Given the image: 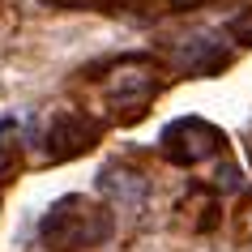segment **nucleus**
I'll list each match as a JSON object with an SVG mask.
<instances>
[{
    "label": "nucleus",
    "instance_id": "8",
    "mask_svg": "<svg viewBox=\"0 0 252 252\" xmlns=\"http://www.w3.org/2000/svg\"><path fill=\"white\" fill-rule=\"evenodd\" d=\"M171 4H188V0H171Z\"/></svg>",
    "mask_w": 252,
    "mask_h": 252
},
{
    "label": "nucleus",
    "instance_id": "5",
    "mask_svg": "<svg viewBox=\"0 0 252 252\" xmlns=\"http://www.w3.org/2000/svg\"><path fill=\"white\" fill-rule=\"evenodd\" d=\"M98 188L103 192H111V197H124V201H137L141 192H146V184H141V175H133V171H124V167H107L103 175H98Z\"/></svg>",
    "mask_w": 252,
    "mask_h": 252
},
{
    "label": "nucleus",
    "instance_id": "1",
    "mask_svg": "<svg viewBox=\"0 0 252 252\" xmlns=\"http://www.w3.org/2000/svg\"><path fill=\"white\" fill-rule=\"evenodd\" d=\"M39 235L52 252L98 248V244L111 239V214H107V205H94L86 197H64L47 210Z\"/></svg>",
    "mask_w": 252,
    "mask_h": 252
},
{
    "label": "nucleus",
    "instance_id": "7",
    "mask_svg": "<svg viewBox=\"0 0 252 252\" xmlns=\"http://www.w3.org/2000/svg\"><path fill=\"white\" fill-rule=\"evenodd\" d=\"M239 235H244V239H248V244H252V205H248V210H244V226H239Z\"/></svg>",
    "mask_w": 252,
    "mask_h": 252
},
{
    "label": "nucleus",
    "instance_id": "3",
    "mask_svg": "<svg viewBox=\"0 0 252 252\" xmlns=\"http://www.w3.org/2000/svg\"><path fill=\"white\" fill-rule=\"evenodd\" d=\"M103 133V124L90 120L86 111H64V116L52 124V133H47V146H52V158H77L86 150L98 141Z\"/></svg>",
    "mask_w": 252,
    "mask_h": 252
},
{
    "label": "nucleus",
    "instance_id": "4",
    "mask_svg": "<svg viewBox=\"0 0 252 252\" xmlns=\"http://www.w3.org/2000/svg\"><path fill=\"white\" fill-rule=\"evenodd\" d=\"M175 64L184 73H192V77H214V73H222L231 64V52L210 34H192V39H184L175 47Z\"/></svg>",
    "mask_w": 252,
    "mask_h": 252
},
{
    "label": "nucleus",
    "instance_id": "6",
    "mask_svg": "<svg viewBox=\"0 0 252 252\" xmlns=\"http://www.w3.org/2000/svg\"><path fill=\"white\" fill-rule=\"evenodd\" d=\"M214 184L222 188V192H235V188L244 184V175H239V167H235V162H222V167L214 171Z\"/></svg>",
    "mask_w": 252,
    "mask_h": 252
},
{
    "label": "nucleus",
    "instance_id": "2",
    "mask_svg": "<svg viewBox=\"0 0 252 252\" xmlns=\"http://www.w3.org/2000/svg\"><path fill=\"white\" fill-rule=\"evenodd\" d=\"M226 146V137L205 124L201 116H184V120H171L162 128V154L175 162V167H197V162L214 158L218 150Z\"/></svg>",
    "mask_w": 252,
    "mask_h": 252
}]
</instances>
